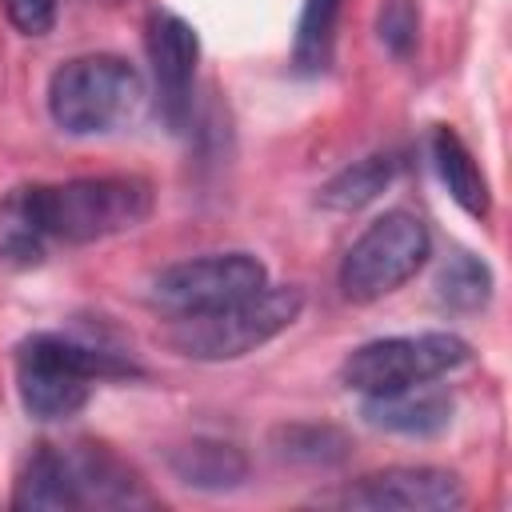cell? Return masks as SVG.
Wrapping results in <instances>:
<instances>
[{
	"instance_id": "5b68a950",
	"label": "cell",
	"mask_w": 512,
	"mask_h": 512,
	"mask_svg": "<svg viewBox=\"0 0 512 512\" xmlns=\"http://www.w3.org/2000/svg\"><path fill=\"white\" fill-rule=\"evenodd\" d=\"M432 252L428 228L416 212L392 208L376 216L340 260V292L356 304H372L408 284Z\"/></svg>"
},
{
	"instance_id": "9a60e30c",
	"label": "cell",
	"mask_w": 512,
	"mask_h": 512,
	"mask_svg": "<svg viewBox=\"0 0 512 512\" xmlns=\"http://www.w3.org/2000/svg\"><path fill=\"white\" fill-rule=\"evenodd\" d=\"M400 160L392 152H372L348 168H340L324 188H320V204L332 212H356L364 204H372L396 176Z\"/></svg>"
},
{
	"instance_id": "30bf717a",
	"label": "cell",
	"mask_w": 512,
	"mask_h": 512,
	"mask_svg": "<svg viewBox=\"0 0 512 512\" xmlns=\"http://www.w3.org/2000/svg\"><path fill=\"white\" fill-rule=\"evenodd\" d=\"M364 420L372 428L400 432V436H432L452 424V396L432 388V380L408 384L396 392H376V396H364Z\"/></svg>"
},
{
	"instance_id": "277c9868",
	"label": "cell",
	"mask_w": 512,
	"mask_h": 512,
	"mask_svg": "<svg viewBox=\"0 0 512 512\" xmlns=\"http://www.w3.org/2000/svg\"><path fill=\"white\" fill-rule=\"evenodd\" d=\"M144 100L140 72L112 52L64 60L48 80V116L68 136H96L124 124Z\"/></svg>"
},
{
	"instance_id": "6da1fadb",
	"label": "cell",
	"mask_w": 512,
	"mask_h": 512,
	"mask_svg": "<svg viewBox=\"0 0 512 512\" xmlns=\"http://www.w3.org/2000/svg\"><path fill=\"white\" fill-rule=\"evenodd\" d=\"M28 200L48 240L92 244L140 228L152 212V184L140 176H76L64 184H32Z\"/></svg>"
},
{
	"instance_id": "ffe728a7",
	"label": "cell",
	"mask_w": 512,
	"mask_h": 512,
	"mask_svg": "<svg viewBox=\"0 0 512 512\" xmlns=\"http://www.w3.org/2000/svg\"><path fill=\"white\" fill-rule=\"evenodd\" d=\"M376 36L392 56H408L416 48L420 36V16L412 0H384L380 16H376Z\"/></svg>"
},
{
	"instance_id": "4fadbf2b",
	"label": "cell",
	"mask_w": 512,
	"mask_h": 512,
	"mask_svg": "<svg viewBox=\"0 0 512 512\" xmlns=\"http://www.w3.org/2000/svg\"><path fill=\"white\" fill-rule=\"evenodd\" d=\"M12 508L24 512H56V508H80V492H76V476L68 464V452L40 444L32 452V460L24 464L16 492H12Z\"/></svg>"
},
{
	"instance_id": "8992f818",
	"label": "cell",
	"mask_w": 512,
	"mask_h": 512,
	"mask_svg": "<svg viewBox=\"0 0 512 512\" xmlns=\"http://www.w3.org/2000/svg\"><path fill=\"white\" fill-rule=\"evenodd\" d=\"M464 360H468V344L452 332L384 336V340L360 344L344 360L340 380L360 396H376V392H396L408 384L436 380V376L460 368Z\"/></svg>"
},
{
	"instance_id": "9c48e42d",
	"label": "cell",
	"mask_w": 512,
	"mask_h": 512,
	"mask_svg": "<svg viewBox=\"0 0 512 512\" xmlns=\"http://www.w3.org/2000/svg\"><path fill=\"white\" fill-rule=\"evenodd\" d=\"M196 60H200V40L196 28L176 16V12H152L148 16V64L156 80V100L168 124H184L192 80H196Z\"/></svg>"
},
{
	"instance_id": "ba28073f",
	"label": "cell",
	"mask_w": 512,
	"mask_h": 512,
	"mask_svg": "<svg viewBox=\"0 0 512 512\" xmlns=\"http://www.w3.org/2000/svg\"><path fill=\"white\" fill-rule=\"evenodd\" d=\"M340 504L364 508V512H452L464 504V488L448 468L396 464L348 484Z\"/></svg>"
},
{
	"instance_id": "8fae6325",
	"label": "cell",
	"mask_w": 512,
	"mask_h": 512,
	"mask_svg": "<svg viewBox=\"0 0 512 512\" xmlns=\"http://www.w3.org/2000/svg\"><path fill=\"white\" fill-rule=\"evenodd\" d=\"M72 476H76V492H80V508L96 504V508H136V504H152V496L144 492V484L136 480V472L128 464H120L108 448L100 444H72L64 448Z\"/></svg>"
},
{
	"instance_id": "ac0fdd59",
	"label": "cell",
	"mask_w": 512,
	"mask_h": 512,
	"mask_svg": "<svg viewBox=\"0 0 512 512\" xmlns=\"http://www.w3.org/2000/svg\"><path fill=\"white\" fill-rule=\"evenodd\" d=\"M340 0H304L300 24H296V64L300 68H324L336 36Z\"/></svg>"
},
{
	"instance_id": "7c38bea8",
	"label": "cell",
	"mask_w": 512,
	"mask_h": 512,
	"mask_svg": "<svg viewBox=\"0 0 512 512\" xmlns=\"http://www.w3.org/2000/svg\"><path fill=\"white\" fill-rule=\"evenodd\" d=\"M168 468L180 484L200 488V492H232L248 480V456L236 444L212 440V436H196V440L172 448Z\"/></svg>"
},
{
	"instance_id": "7a4b0ae2",
	"label": "cell",
	"mask_w": 512,
	"mask_h": 512,
	"mask_svg": "<svg viewBox=\"0 0 512 512\" xmlns=\"http://www.w3.org/2000/svg\"><path fill=\"white\" fill-rule=\"evenodd\" d=\"M136 368L112 352L88 348L68 336H32L16 348V392L32 420H68L76 416L96 380L132 376Z\"/></svg>"
},
{
	"instance_id": "52a82bcc",
	"label": "cell",
	"mask_w": 512,
	"mask_h": 512,
	"mask_svg": "<svg viewBox=\"0 0 512 512\" xmlns=\"http://www.w3.org/2000/svg\"><path fill=\"white\" fill-rule=\"evenodd\" d=\"M268 284L264 264L252 252H208L180 264H168L152 280V304L168 316L208 312L228 300H240Z\"/></svg>"
},
{
	"instance_id": "2e32d148",
	"label": "cell",
	"mask_w": 512,
	"mask_h": 512,
	"mask_svg": "<svg viewBox=\"0 0 512 512\" xmlns=\"http://www.w3.org/2000/svg\"><path fill=\"white\" fill-rule=\"evenodd\" d=\"M44 244L48 236L32 212L28 188H12L0 200V260L12 268H32L44 260Z\"/></svg>"
},
{
	"instance_id": "3957f363",
	"label": "cell",
	"mask_w": 512,
	"mask_h": 512,
	"mask_svg": "<svg viewBox=\"0 0 512 512\" xmlns=\"http://www.w3.org/2000/svg\"><path fill=\"white\" fill-rule=\"evenodd\" d=\"M304 308V292L292 284H264L240 300H228L208 312L172 316L168 344L188 360H240L280 336Z\"/></svg>"
},
{
	"instance_id": "d6986e66",
	"label": "cell",
	"mask_w": 512,
	"mask_h": 512,
	"mask_svg": "<svg viewBox=\"0 0 512 512\" xmlns=\"http://www.w3.org/2000/svg\"><path fill=\"white\" fill-rule=\"evenodd\" d=\"M276 440H280V456L308 460V464H332L348 452V440L328 424H292V428H280Z\"/></svg>"
},
{
	"instance_id": "44dd1931",
	"label": "cell",
	"mask_w": 512,
	"mask_h": 512,
	"mask_svg": "<svg viewBox=\"0 0 512 512\" xmlns=\"http://www.w3.org/2000/svg\"><path fill=\"white\" fill-rule=\"evenodd\" d=\"M4 12L24 36H44L56 24V0H4Z\"/></svg>"
},
{
	"instance_id": "e0dca14e",
	"label": "cell",
	"mask_w": 512,
	"mask_h": 512,
	"mask_svg": "<svg viewBox=\"0 0 512 512\" xmlns=\"http://www.w3.org/2000/svg\"><path fill=\"white\" fill-rule=\"evenodd\" d=\"M436 296H440V304H448L456 312L484 308L488 296H492V272H488V264L476 260V256H468V252L448 256V264L436 276Z\"/></svg>"
},
{
	"instance_id": "5bb4252c",
	"label": "cell",
	"mask_w": 512,
	"mask_h": 512,
	"mask_svg": "<svg viewBox=\"0 0 512 512\" xmlns=\"http://www.w3.org/2000/svg\"><path fill=\"white\" fill-rule=\"evenodd\" d=\"M432 160H436V172L448 188V196L476 220H484L492 212V196H488V180L480 172V164L472 160L468 144L452 132V128H436L432 132Z\"/></svg>"
}]
</instances>
